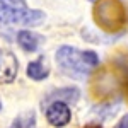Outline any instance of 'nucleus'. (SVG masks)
Listing matches in <instances>:
<instances>
[{"instance_id": "1", "label": "nucleus", "mask_w": 128, "mask_h": 128, "mask_svg": "<svg viewBox=\"0 0 128 128\" xmlns=\"http://www.w3.org/2000/svg\"><path fill=\"white\" fill-rule=\"evenodd\" d=\"M62 72H65L70 77H86L94 67H98L99 58L94 51H79L72 46H62L56 51Z\"/></svg>"}, {"instance_id": "2", "label": "nucleus", "mask_w": 128, "mask_h": 128, "mask_svg": "<svg viewBox=\"0 0 128 128\" xmlns=\"http://www.w3.org/2000/svg\"><path fill=\"white\" fill-rule=\"evenodd\" d=\"M43 20L44 12L29 9L24 0H0V22L4 24L38 26Z\"/></svg>"}, {"instance_id": "3", "label": "nucleus", "mask_w": 128, "mask_h": 128, "mask_svg": "<svg viewBox=\"0 0 128 128\" xmlns=\"http://www.w3.org/2000/svg\"><path fill=\"white\" fill-rule=\"evenodd\" d=\"M19 70L17 58L7 51V50H0V84H9L16 79Z\"/></svg>"}, {"instance_id": "4", "label": "nucleus", "mask_w": 128, "mask_h": 128, "mask_svg": "<svg viewBox=\"0 0 128 128\" xmlns=\"http://www.w3.org/2000/svg\"><path fill=\"white\" fill-rule=\"evenodd\" d=\"M70 116L72 113H70L68 104L63 101H53L46 108V118L53 126H65L70 121Z\"/></svg>"}, {"instance_id": "5", "label": "nucleus", "mask_w": 128, "mask_h": 128, "mask_svg": "<svg viewBox=\"0 0 128 128\" xmlns=\"http://www.w3.org/2000/svg\"><path fill=\"white\" fill-rule=\"evenodd\" d=\"M17 43L24 51H36L43 43V38L36 32H31V31H20L17 34Z\"/></svg>"}, {"instance_id": "6", "label": "nucleus", "mask_w": 128, "mask_h": 128, "mask_svg": "<svg viewBox=\"0 0 128 128\" xmlns=\"http://www.w3.org/2000/svg\"><path fill=\"white\" fill-rule=\"evenodd\" d=\"M48 74H50V67L46 65V62L43 58L31 62L29 67H28V75L32 80H43L44 77H48Z\"/></svg>"}, {"instance_id": "7", "label": "nucleus", "mask_w": 128, "mask_h": 128, "mask_svg": "<svg viewBox=\"0 0 128 128\" xmlns=\"http://www.w3.org/2000/svg\"><path fill=\"white\" fill-rule=\"evenodd\" d=\"M12 128H34V113H26L14 121Z\"/></svg>"}, {"instance_id": "8", "label": "nucleus", "mask_w": 128, "mask_h": 128, "mask_svg": "<svg viewBox=\"0 0 128 128\" xmlns=\"http://www.w3.org/2000/svg\"><path fill=\"white\" fill-rule=\"evenodd\" d=\"M116 128H128V114L126 116H123V120L118 123V126Z\"/></svg>"}, {"instance_id": "9", "label": "nucleus", "mask_w": 128, "mask_h": 128, "mask_svg": "<svg viewBox=\"0 0 128 128\" xmlns=\"http://www.w3.org/2000/svg\"><path fill=\"white\" fill-rule=\"evenodd\" d=\"M87 128H102V126H99V125H90V126H87Z\"/></svg>"}, {"instance_id": "10", "label": "nucleus", "mask_w": 128, "mask_h": 128, "mask_svg": "<svg viewBox=\"0 0 128 128\" xmlns=\"http://www.w3.org/2000/svg\"><path fill=\"white\" fill-rule=\"evenodd\" d=\"M90 2H96V0H90Z\"/></svg>"}, {"instance_id": "11", "label": "nucleus", "mask_w": 128, "mask_h": 128, "mask_svg": "<svg viewBox=\"0 0 128 128\" xmlns=\"http://www.w3.org/2000/svg\"><path fill=\"white\" fill-rule=\"evenodd\" d=\"M0 108H2V104H0Z\"/></svg>"}]
</instances>
